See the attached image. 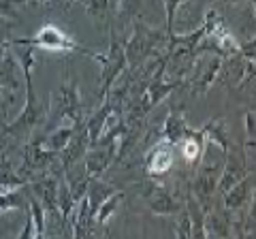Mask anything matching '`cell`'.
Here are the masks:
<instances>
[{
  "mask_svg": "<svg viewBox=\"0 0 256 239\" xmlns=\"http://www.w3.org/2000/svg\"><path fill=\"white\" fill-rule=\"evenodd\" d=\"M66 182H68V190H70V194H73V198L79 201V198L88 192L90 178H88V175H82V178H77V180H66Z\"/></svg>",
  "mask_w": 256,
  "mask_h": 239,
  "instance_id": "cb8c5ba5",
  "label": "cell"
},
{
  "mask_svg": "<svg viewBox=\"0 0 256 239\" xmlns=\"http://www.w3.org/2000/svg\"><path fill=\"white\" fill-rule=\"evenodd\" d=\"M190 126L186 124V116H184V109H178V107H171L169 109V116H166L164 124H162V132L160 137L162 141L171 143V146H180L190 134Z\"/></svg>",
  "mask_w": 256,
  "mask_h": 239,
  "instance_id": "4fadbf2b",
  "label": "cell"
},
{
  "mask_svg": "<svg viewBox=\"0 0 256 239\" xmlns=\"http://www.w3.org/2000/svg\"><path fill=\"white\" fill-rule=\"evenodd\" d=\"M216 188H218V175H216V166L214 164H205L203 169L198 171L190 192L198 198V203L203 205L205 212H210V201H212V196L216 194Z\"/></svg>",
  "mask_w": 256,
  "mask_h": 239,
  "instance_id": "7c38bea8",
  "label": "cell"
},
{
  "mask_svg": "<svg viewBox=\"0 0 256 239\" xmlns=\"http://www.w3.org/2000/svg\"><path fill=\"white\" fill-rule=\"evenodd\" d=\"M116 186H111L107 184V182H102L100 178H94L90 180V184H88V192H86V198H88V205H90V212H92V216L96 214V210H98V205L105 201V198L109 194H114L116 192Z\"/></svg>",
  "mask_w": 256,
  "mask_h": 239,
  "instance_id": "e0dca14e",
  "label": "cell"
},
{
  "mask_svg": "<svg viewBox=\"0 0 256 239\" xmlns=\"http://www.w3.org/2000/svg\"><path fill=\"white\" fill-rule=\"evenodd\" d=\"M116 150H118V143H109V146H94L86 152L84 160H86V175L90 180L94 178H102L111 162L116 160Z\"/></svg>",
  "mask_w": 256,
  "mask_h": 239,
  "instance_id": "ba28073f",
  "label": "cell"
},
{
  "mask_svg": "<svg viewBox=\"0 0 256 239\" xmlns=\"http://www.w3.org/2000/svg\"><path fill=\"white\" fill-rule=\"evenodd\" d=\"M169 36L156 28L146 26L139 18L132 20V34L124 43L126 66L130 73H137L139 68L148 64V60H158L166 54Z\"/></svg>",
  "mask_w": 256,
  "mask_h": 239,
  "instance_id": "6da1fadb",
  "label": "cell"
},
{
  "mask_svg": "<svg viewBox=\"0 0 256 239\" xmlns=\"http://www.w3.org/2000/svg\"><path fill=\"white\" fill-rule=\"evenodd\" d=\"M11 43L28 45V47H34V50L52 52V54H70V52H79V54L90 56V58H94V56H96V52L88 50V47H84V45H79L73 36L66 34L62 28L54 26V24H47V26H43L34 36L11 38Z\"/></svg>",
  "mask_w": 256,
  "mask_h": 239,
  "instance_id": "3957f363",
  "label": "cell"
},
{
  "mask_svg": "<svg viewBox=\"0 0 256 239\" xmlns=\"http://www.w3.org/2000/svg\"><path fill=\"white\" fill-rule=\"evenodd\" d=\"M122 198H124V190H116L114 194H109L105 201L98 205V210H96V214H94L96 224H107L109 218L114 216L116 210L120 207V203H122Z\"/></svg>",
  "mask_w": 256,
  "mask_h": 239,
  "instance_id": "44dd1931",
  "label": "cell"
},
{
  "mask_svg": "<svg viewBox=\"0 0 256 239\" xmlns=\"http://www.w3.org/2000/svg\"><path fill=\"white\" fill-rule=\"evenodd\" d=\"M47 120H50V128L62 126V122H66L68 126H77V128L86 124V107L75 82H68V79L62 82L60 90L52 96V102L47 107Z\"/></svg>",
  "mask_w": 256,
  "mask_h": 239,
  "instance_id": "7a4b0ae2",
  "label": "cell"
},
{
  "mask_svg": "<svg viewBox=\"0 0 256 239\" xmlns=\"http://www.w3.org/2000/svg\"><path fill=\"white\" fill-rule=\"evenodd\" d=\"M203 137L205 141H210V143H216L224 154L230 150V141H228V130H226V122H224L222 118H214L210 120L205 126H203Z\"/></svg>",
  "mask_w": 256,
  "mask_h": 239,
  "instance_id": "2e32d148",
  "label": "cell"
},
{
  "mask_svg": "<svg viewBox=\"0 0 256 239\" xmlns=\"http://www.w3.org/2000/svg\"><path fill=\"white\" fill-rule=\"evenodd\" d=\"M82 4L86 6V13L92 20H107L111 6V0H82Z\"/></svg>",
  "mask_w": 256,
  "mask_h": 239,
  "instance_id": "7402d4cb",
  "label": "cell"
},
{
  "mask_svg": "<svg viewBox=\"0 0 256 239\" xmlns=\"http://www.w3.org/2000/svg\"><path fill=\"white\" fill-rule=\"evenodd\" d=\"M77 130V126H68V124H64V126H56V128L50 132V134H43V139H45V146L52 150V152H62V148L68 143V139L73 137V132Z\"/></svg>",
  "mask_w": 256,
  "mask_h": 239,
  "instance_id": "ffe728a7",
  "label": "cell"
},
{
  "mask_svg": "<svg viewBox=\"0 0 256 239\" xmlns=\"http://www.w3.org/2000/svg\"><path fill=\"white\" fill-rule=\"evenodd\" d=\"M184 2H186V0H162V4H164V15H166V28H164L166 36H173V34H175V15H178L180 6H182Z\"/></svg>",
  "mask_w": 256,
  "mask_h": 239,
  "instance_id": "603a6c76",
  "label": "cell"
},
{
  "mask_svg": "<svg viewBox=\"0 0 256 239\" xmlns=\"http://www.w3.org/2000/svg\"><path fill=\"white\" fill-rule=\"evenodd\" d=\"M15 2H45V0H15ZM68 2H77V0H68Z\"/></svg>",
  "mask_w": 256,
  "mask_h": 239,
  "instance_id": "83f0119b",
  "label": "cell"
},
{
  "mask_svg": "<svg viewBox=\"0 0 256 239\" xmlns=\"http://www.w3.org/2000/svg\"><path fill=\"white\" fill-rule=\"evenodd\" d=\"M143 186H146V198L150 203V212L156 214V216H173V214H178L184 207L169 190L158 186L154 180H148Z\"/></svg>",
  "mask_w": 256,
  "mask_h": 239,
  "instance_id": "52a82bcc",
  "label": "cell"
},
{
  "mask_svg": "<svg viewBox=\"0 0 256 239\" xmlns=\"http://www.w3.org/2000/svg\"><path fill=\"white\" fill-rule=\"evenodd\" d=\"M173 166V146L160 139L154 148L148 152L146 158V171L150 178H158V175L169 173Z\"/></svg>",
  "mask_w": 256,
  "mask_h": 239,
  "instance_id": "8fae6325",
  "label": "cell"
},
{
  "mask_svg": "<svg viewBox=\"0 0 256 239\" xmlns=\"http://www.w3.org/2000/svg\"><path fill=\"white\" fill-rule=\"evenodd\" d=\"M92 224H94V216L90 212V205H88V198L84 194L77 201L75 210H73V216H70V237H77V239L90 237L92 235Z\"/></svg>",
  "mask_w": 256,
  "mask_h": 239,
  "instance_id": "5bb4252c",
  "label": "cell"
},
{
  "mask_svg": "<svg viewBox=\"0 0 256 239\" xmlns=\"http://www.w3.org/2000/svg\"><path fill=\"white\" fill-rule=\"evenodd\" d=\"M92 60L100 64V79H98V100H102L109 94L111 86H114L120 75L126 70V56H124V41L120 34L111 28V38H109V50L105 54H96Z\"/></svg>",
  "mask_w": 256,
  "mask_h": 239,
  "instance_id": "277c9868",
  "label": "cell"
},
{
  "mask_svg": "<svg viewBox=\"0 0 256 239\" xmlns=\"http://www.w3.org/2000/svg\"><path fill=\"white\" fill-rule=\"evenodd\" d=\"M248 175V162H246V154H237V150L233 148V154L226 152V164L222 169V175L218 178V192L224 194L228 188H233L237 182H242Z\"/></svg>",
  "mask_w": 256,
  "mask_h": 239,
  "instance_id": "30bf717a",
  "label": "cell"
},
{
  "mask_svg": "<svg viewBox=\"0 0 256 239\" xmlns=\"http://www.w3.org/2000/svg\"><path fill=\"white\" fill-rule=\"evenodd\" d=\"M15 0H0V20H18L20 13L15 9Z\"/></svg>",
  "mask_w": 256,
  "mask_h": 239,
  "instance_id": "484cf974",
  "label": "cell"
},
{
  "mask_svg": "<svg viewBox=\"0 0 256 239\" xmlns=\"http://www.w3.org/2000/svg\"><path fill=\"white\" fill-rule=\"evenodd\" d=\"M178 214H180V224H178V228H175V235L182 237V239L192 237V224H190V216H188L186 207H182Z\"/></svg>",
  "mask_w": 256,
  "mask_h": 239,
  "instance_id": "d4e9b609",
  "label": "cell"
},
{
  "mask_svg": "<svg viewBox=\"0 0 256 239\" xmlns=\"http://www.w3.org/2000/svg\"><path fill=\"white\" fill-rule=\"evenodd\" d=\"M58 160V152H52L45 146L43 137H30L24 148V156H22V164H20V173L26 178L28 182L41 178L47 171H52V166Z\"/></svg>",
  "mask_w": 256,
  "mask_h": 239,
  "instance_id": "5b68a950",
  "label": "cell"
},
{
  "mask_svg": "<svg viewBox=\"0 0 256 239\" xmlns=\"http://www.w3.org/2000/svg\"><path fill=\"white\" fill-rule=\"evenodd\" d=\"M26 207H28V192L22 186L0 190V212L26 210Z\"/></svg>",
  "mask_w": 256,
  "mask_h": 239,
  "instance_id": "ac0fdd59",
  "label": "cell"
},
{
  "mask_svg": "<svg viewBox=\"0 0 256 239\" xmlns=\"http://www.w3.org/2000/svg\"><path fill=\"white\" fill-rule=\"evenodd\" d=\"M254 118H256V114H254V109H250L246 114V134H248V148H254V134H256V130H254Z\"/></svg>",
  "mask_w": 256,
  "mask_h": 239,
  "instance_id": "4316f807",
  "label": "cell"
},
{
  "mask_svg": "<svg viewBox=\"0 0 256 239\" xmlns=\"http://www.w3.org/2000/svg\"><path fill=\"white\" fill-rule=\"evenodd\" d=\"M26 184L28 180L18 169H13V164L0 154V190H9V188H18Z\"/></svg>",
  "mask_w": 256,
  "mask_h": 239,
  "instance_id": "d6986e66",
  "label": "cell"
},
{
  "mask_svg": "<svg viewBox=\"0 0 256 239\" xmlns=\"http://www.w3.org/2000/svg\"><path fill=\"white\" fill-rule=\"evenodd\" d=\"M90 150V134H88V128L86 124H82L79 128L73 132V137L68 139V143L62 148V154L60 156V164H62V171L66 173L70 171V166H73L79 158H84L86 152Z\"/></svg>",
  "mask_w": 256,
  "mask_h": 239,
  "instance_id": "9c48e42d",
  "label": "cell"
},
{
  "mask_svg": "<svg viewBox=\"0 0 256 239\" xmlns=\"http://www.w3.org/2000/svg\"><path fill=\"white\" fill-rule=\"evenodd\" d=\"M252 188H254V175H246L242 182H237L233 188H228L224 192V207L228 212H237L244 205H248V198L252 196Z\"/></svg>",
  "mask_w": 256,
  "mask_h": 239,
  "instance_id": "9a60e30c",
  "label": "cell"
},
{
  "mask_svg": "<svg viewBox=\"0 0 256 239\" xmlns=\"http://www.w3.org/2000/svg\"><path fill=\"white\" fill-rule=\"evenodd\" d=\"M62 173H45L41 178H36L26 184L30 188V192L38 198V203L45 207V212L50 214L52 218H58V220H62L60 212H58V184H60Z\"/></svg>",
  "mask_w": 256,
  "mask_h": 239,
  "instance_id": "8992f818",
  "label": "cell"
},
{
  "mask_svg": "<svg viewBox=\"0 0 256 239\" xmlns=\"http://www.w3.org/2000/svg\"><path fill=\"white\" fill-rule=\"evenodd\" d=\"M226 2H230V4H237V2H244V0H226Z\"/></svg>",
  "mask_w": 256,
  "mask_h": 239,
  "instance_id": "f1b7e54d",
  "label": "cell"
}]
</instances>
